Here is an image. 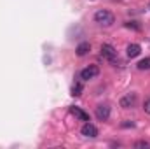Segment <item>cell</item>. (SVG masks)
<instances>
[{"label":"cell","mask_w":150,"mask_h":149,"mask_svg":"<svg viewBox=\"0 0 150 149\" xmlns=\"http://www.w3.org/2000/svg\"><path fill=\"white\" fill-rule=\"evenodd\" d=\"M94 21L100 27H112L113 23H115V16H113L110 11H107V9H100L94 14Z\"/></svg>","instance_id":"1"},{"label":"cell","mask_w":150,"mask_h":149,"mask_svg":"<svg viewBox=\"0 0 150 149\" xmlns=\"http://www.w3.org/2000/svg\"><path fill=\"white\" fill-rule=\"evenodd\" d=\"M100 51H101V56L105 60H108V62H115L117 60V51H115V47L112 44H101Z\"/></svg>","instance_id":"2"},{"label":"cell","mask_w":150,"mask_h":149,"mask_svg":"<svg viewBox=\"0 0 150 149\" xmlns=\"http://www.w3.org/2000/svg\"><path fill=\"white\" fill-rule=\"evenodd\" d=\"M136 102H138V97H136V93H126L122 98H120V107L122 109H133L134 105H136Z\"/></svg>","instance_id":"3"},{"label":"cell","mask_w":150,"mask_h":149,"mask_svg":"<svg viewBox=\"0 0 150 149\" xmlns=\"http://www.w3.org/2000/svg\"><path fill=\"white\" fill-rule=\"evenodd\" d=\"M80 133H82L84 137H87V139H96V137H98V128H96L93 123L86 121V123L82 125V128H80Z\"/></svg>","instance_id":"4"},{"label":"cell","mask_w":150,"mask_h":149,"mask_svg":"<svg viewBox=\"0 0 150 149\" xmlns=\"http://www.w3.org/2000/svg\"><path fill=\"white\" fill-rule=\"evenodd\" d=\"M98 74H100L98 65H89V67H86V69L80 70V79L82 81H89V79H94Z\"/></svg>","instance_id":"5"},{"label":"cell","mask_w":150,"mask_h":149,"mask_svg":"<svg viewBox=\"0 0 150 149\" xmlns=\"http://www.w3.org/2000/svg\"><path fill=\"white\" fill-rule=\"evenodd\" d=\"M94 114H96L98 121H108V117H110V107L108 105H98Z\"/></svg>","instance_id":"6"},{"label":"cell","mask_w":150,"mask_h":149,"mask_svg":"<svg viewBox=\"0 0 150 149\" xmlns=\"http://www.w3.org/2000/svg\"><path fill=\"white\" fill-rule=\"evenodd\" d=\"M70 112L74 114L79 121H84V123H86V121H89V114H87L86 111H82L80 107H77V105H72V107H70Z\"/></svg>","instance_id":"7"},{"label":"cell","mask_w":150,"mask_h":149,"mask_svg":"<svg viewBox=\"0 0 150 149\" xmlns=\"http://www.w3.org/2000/svg\"><path fill=\"white\" fill-rule=\"evenodd\" d=\"M91 51V44L87 42V40H84V42H80L79 46H77V49H75V53H77V56H86L87 53Z\"/></svg>","instance_id":"8"},{"label":"cell","mask_w":150,"mask_h":149,"mask_svg":"<svg viewBox=\"0 0 150 149\" xmlns=\"http://www.w3.org/2000/svg\"><path fill=\"white\" fill-rule=\"evenodd\" d=\"M126 53H127L129 58H136L142 53V47H140V44H129L127 49H126Z\"/></svg>","instance_id":"9"},{"label":"cell","mask_w":150,"mask_h":149,"mask_svg":"<svg viewBox=\"0 0 150 149\" xmlns=\"http://www.w3.org/2000/svg\"><path fill=\"white\" fill-rule=\"evenodd\" d=\"M138 70H150V56L149 58H143L142 62H138Z\"/></svg>","instance_id":"10"},{"label":"cell","mask_w":150,"mask_h":149,"mask_svg":"<svg viewBox=\"0 0 150 149\" xmlns=\"http://www.w3.org/2000/svg\"><path fill=\"white\" fill-rule=\"evenodd\" d=\"M82 82H75L74 86H72V97H80L82 95Z\"/></svg>","instance_id":"11"},{"label":"cell","mask_w":150,"mask_h":149,"mask_svg":"<svg viewBox=\"0 0 150 149\" xmlns=\"http://www.w3.org/2000/svg\"><path fill=\"white\" fill-rule=\"evenodd\" d=\"M126 27H127V28H134V30H140V28H142L136 21H127V23H126Z\"/></svg>","instance_id":"12"},{"label":"cell","mask_w":150,"mask_h":149,"mask_svg":"<svg viewBox=\"0 0 150 149\" xmlns=\"http://www.w3.org/2000/svg\"><path fill=\"white\" fill-rule=\"evenodd\" d=\"M134 148H145V149H149L150 144H149V142H145V140H138V142L134 144Z\"/></svg>","instance_id":"13"},{"label":"cell","mask_w":150,"mask_h":149,"mask_svg":"<svg viewBox=\"0 0 150 149\" xmlns=\"http://www.w3.org/2000/svg\"><path fill=\"white\" fill-rule=\"evenodd\" d=\"M120 126H122V128H134V123H133V121H124Z\"/></svg>","instance_id":"14"},{"label":"cell","mask_w":150,"mask_h":149,"mask_svg":"<svg viewBox=\"0 0 150 149\" xmlns=\"http://www.w3.org/2000/svg\"><path fill=\"white\" fill-rule=\"evenodd\" d=\"M143 109H145V112H149L150 114V98H147V100L143 102Z\"/></svg>","instance_id":"15"},{"label":"cell","mask_w":150,"mask_h":149,"mask_svg":"<svg viewBox=\"0 0 150 149\" xmlns=\"http://www.w3.org/2000/svg\"><path fill=\"white\" fill-rule=\"evenodd\" d=\"M149 11H150V4H149Z\"/></svg>","instance_id":"16"}]
</instances>
